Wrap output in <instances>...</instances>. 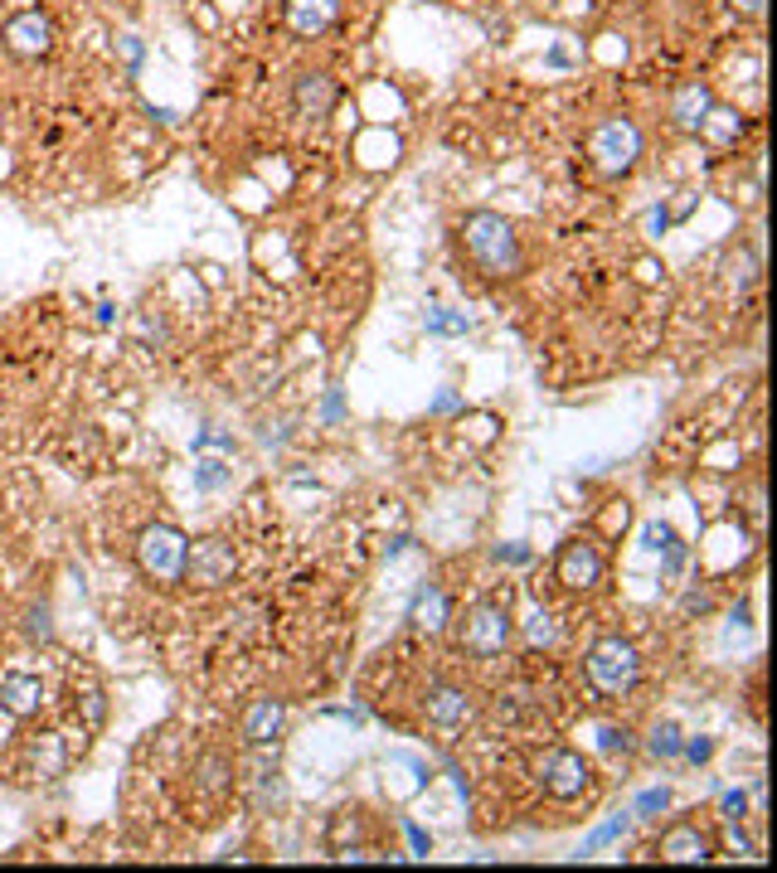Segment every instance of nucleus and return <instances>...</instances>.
Here are the masks:
<instances>
[{"instance_id":"nucleus-2","label":"nucleus","mask_w":777,"mask_h":873,"mask_svg":"<svg viewBox=\"0 0 777 873\" xmlns=\"http://www.w3.org/2000/svg\"><path fill=\"white\" fill-rule=\"evenodd\" d=\"M583 674H588V684L607 699H622L637 690L641 680V660L637 650H631V641H622V636H603V641H593V650L583 656Z\"/></svg>"},{"instance_id":"nucleus-20","label":"nucleus","mask_w":777,"mask_h":873,"mask_svg":"<svg viewBox=\"0 0 777 873\" xmlns=\"http://www.w3.org/2000/svg\"><path fill=\"white\" fill-rule=\"evenodd\" d=\"M627 830V816H617V820H607V826L603 830H593L588 834V840H583V850L578 854H593V850H598V844H607V840H617V834H622Z\"/></svg>"},{"instance_id":"nucleus-13","label":"nucleus","mask_w":777,"mask_h":873,"mask_svg":"<svg viewBox=\"0 0 777 873\" xmlns=\"http://www.w3.org/2000/svg\"><path fill=\"white\" fill-rule=\"evenodd\" d=\"M340 15V0H287V24L301 34V40H316L326 34Z\"/></svg>"},{"instance_id":"nucleus-14","label":"nucleus","mask_w":777,"mask_h":873,"mask_svg":"<svg viewBox=\"0 0 777 873\" xmlns=\"http://www.w3.org/2000/svg\"><path fill=\"white\" fill-rule=\"evenodd\" d=\"M0 709L15 713V718H34L44 709V684L34 674H6L0 680Z\"/></svg>"},{"instance_id":"nucleus-22","label":"nucleus","mask_w":777,"mask_h":873,"mask_svg":"<svg viewBox=\"0 0 777 873\" xmlns=\"http://www.w3.org/2000/svg\"><path fill=\"white\" fill-rule=\"evenodd\" d=\"M666 801H671L666 791H647V796L637 801V810H641V816H647V810H666Z\"/></svg>"},{"instance_id":"nucleus-17","label":"nucleus","mask_w":777,"mask_h":873,"mask_svg":"<svg viewBox=\"0 0 777 873\" xmlns=\"http://www.w3.org/2000/svg\"><path fill=\"white\" fill-rule=\"evenodd\" d=\"M408 621L418 626V631H443V626H447V597L437 593V587H423V593L413 597Z\"/></svg>"},{"instance_id":"nucleus-26","label":"nucleus","mask_w":777,"mask_h":873,"mask_svg":"<svg viewBox=\"0 0 777 873\" xmlns=\"http://www.w3.org/2000/svg\"><path fill=\"white\" fill-rule=\"evenodd\" d=\"M534 641H554V626H550V617H534Z\"/></svg>"},{"instance_id":"nucleus-19","label":"nucleus","mask_w":777,"mask_h":873,"mask_svg":"<svg viewBox=\"0 0 777 873\" xmlns=\"http://www.w3.org/2000/svg\"><path fill=\"white\" fill-rule=\"evenodd\" d=\"M651 753L656 757H675L680 753V728H675V723H661V728L651 733Z\"/></svg>"},{"instance_id":"nucleus-27","label":"nucleus","mask_w":777,"mask_h":873,"mask_svg":"<svg viewBox=\"0 0 777 873\" xmlns=\"http://www.w3.org/2000/svg\"><path fill=\"white\" fill-rule=\"evenodd\" d=\"M121 54H127V64H141V44L131 40V34H127V40H121Z\"/></svg>"},{"instance_id":"nucleus-18","label":"nucleus","mask_w":777,"mask_h":873,"mask_svg":"<svg viewBox=\"0 0 777 873\" xmlns=\"http://www.w3.org/2000/svg\"><path fill=\"white\" fill-rule=\"evenodd\" d=\"M224 481H228L224 461H200V466H194V486H200V490H219Z\"/></svg>"},{"instance_id":"nucleus-15","label":"nucleus","mask_w":777,"mask_h":873,"mask_svg":"<svg viewBox=\"0 0 777 873\" xmlns=\"http://www.w3.org/2000/svg\"><path fill=\"white\" fill-rule=\"evenodd\" d=\"M423 713H428V723H437V728H457V723L471 718V699L453 690V684H437V690H428V699H423Z\"/></svg>"},{"instance_id":"nucleus-4","label":"nucleus","mask_w":777,"mask_h":873,"mask_svg":"<svg viewBox=\"0 0 777 873\" xmlns=\"http://www.w3.org/2000/svg\"><path fill=\"white\" fill-rule=\"evenodd\" d=\"M588 156L603 175H627L641 156V127L631 117H607L593 127L588 137Z\"/></svg>"},{"instance_id":"nucleus-21","label":"nucleus","mask_w":777,"mask_h":873,"mask_svg":"<svg viewBox=\"0 0 777 873\" xmlns=\"http://www.w3.org/2000/svg\"><path fill=\"white\" fill-rule=\"evenodd\" d=\"M24 631L30 636H40V641H49V631H54V626H49V611L40 607V611H30V621H24Z\"/></svg>"},{"instance_id":"nucleus-16","label":"nucleus","mask_w":777,"mask_h":873,"mask_svg":"<svg viewBox=\"0 0 777 873\" xmlns=\"http://www.w3.org/2000/svg\"><path fill=\"white\" fill-rule=\"evenodd\" d=\"M661 859H671V864H704L710 859V840L700 834V826H675L661 834Z\"/></svg>"},{"instance_id":"nucleus-3","label":"nucleus","mask_w":777,"mask_h":873,"mask_svg":"<svg viewBox=\"0 0 777 873\" xmlns=\"http://www.w3.org/2000/svg\"><path fill=\"white\" fill-rule=\"evenodd\" d=\"M185 558H190V539L180 534L175 524H151V529H141V539H137V563H141V573L151 577V583H161V587L185 583Z\"/></svg>"},{"instance_id":"nucleus-6","label":"nucleus","mask_w":777,"mask_h":873,"mask_svg":"<svg viewBox=\"0 0 777 873\" xmlns=\"http://www.w3.org/2000/svg\"><path fill=\"white\" fill-rule=\"evenodd\" d=\"M238 573V553L228 539H200V544H190V558H185V583L194 587H224L234 583Z\"/></svg>"},{"instance_id":"nucleus-11","label":"nucleus","mask_w":777,"mask_h":873,"mask_svg":"<svg viewBox=\"0 0 777 873\" xmlns=\"http://www.w3.org/2000/svg\"><path fill=\"white\" fill-rule=\"evenodd\" d=\"M283 718H287L283 699H253L248 713H243V743H248V747L277 743V733H283Z\"/></svg>"},{"instance_id":"nucleus-5","label":"nucleus","mask_w":777,"mask_h":873,"mask_svg":"<svg viewBox=\"0 0 777 873\" xmlns=\"http://www.w3.org/2000/svg\"><path fill=\"white\" fill-rule=\"evenodd\" d=\"M505 641H510V611L491 607V601L471 607L467 617H461V626H457V646L467 650V656H477V660L501 656Z\"/></svg>"},{"instance_id":"nucleus-25","label":"nucleus","mask_w":777,"mask_h":873,"mask_svg":"<svg viewBox=\"0 0 777 873\" xmlns=\"http://www.w3.org/2000/svg\"><path fill=\"white\" fill-rule=\"evenodd\" d=\"M603 747H607V753H617V747H622V753H627V733H617V728H603Z\"/></svg>"},{"instance_id":"nucleus-28","label":"nucleus","mask_w":777,"mask_h":873,"mask_svg":"<svg viewBox=\"0 0 777 873\" xmlns=\"http://www.w3.org/2000/svg\"><path fill=\"white\" fill-rule=\"evenodd\" d=\"M408 840H413V850H418V854H428V840H423L418 826H408Z\"/></svg>"},{"instance_id":"nucleus-1","label":"nucleus","mask_w":777,"mask_h":873,"mask_svg":"<svg viewBox=\"0 0 777 873\" xmlns=\"http://www.w3.org/2000/svg\"><path fill=\"white\" fill-rule=\"evenodd\" d=\"M461 243H467V257L486 277H515L520 273V238H515V228L505 224V214H496V209L467 214Z\"/></svg>"},{"instance_id":"nucleus-9","label":"nucleus","mask_w":777,"mask_h":873,"mask_svg":"<svg viewBox=\"0 0 777 873\" xmlns=\"http://www.w3.org/2000/svg\"><path fill=\"white\" fill-rule=\"evenodd\" d=\"M603 577V553L588 544V539H568L564 553H558V583L574 587V593H588Z\"/></svg>"},{"instance_id":"nucleus-8","label":"nucleus","mask_w":777,"mask_h":873,"mask_svg":"<svg viewBox=\"0 0 777 873\" xmlns=\"http://www.w3.org/2000/svg\"><path fill=\"white\" fill-rule=\"evenodd\" d=\"M534 771H540L544 791H550L554 801H574V796H583V786H588V767H583V757L568 753V747L544 753L540 762H534Z\"/></svg>"},{"instance_id":"nucleus-23","label":"nucleus","mask_w":777,"mask_h":873,"mask_svg":"<svg viewBox=\"0 0 777 873\" xmlns=\"http://www.w3.org/2000/svg\"><path fill=\"white\" fill-rule=\"evenodd\" d=\"M685 757H690V762H704V757H710V737H690V743H685Z\"/></svg>"},{"instance_id":"nucleus-24","label":"nucleus","mask_w":777,"mask_h":873,"mask_svg":"<svg viewBox=\"0 0 777 873\" xmlns=\"http://www.w3.org/2000/svg\"><path fill=\"white\" fill-rule=\"evenodd\" d=\"M738 816H744V796L728 791V796H724V820H738Z\"/></svg>"},{"instance_id":"nucleus-12","label":"nucleus","mask_w":777,"mask_h":873,"mask_svg":"<svg viewBox=\"0 0 777 873\" xmlns=\"http://www.w3.org/2000/svg\"><path fill=\"white\" fill-rule=\"evenodd\" d=\"M710 113H714V93L704 88V83H685V88H675L671 117H675L680 131H704V127H710Z\"/></svg>"},{"instance_id":"nucleus-10","label":"nucleus","mask_w":777,"mask_h":873,"mask_svg":"<svg viewBox=\"0 0 777 873\" xmlns=\"http://www.w3.org/2000/svg\"><path fill=\"white\" fill-rule=\"evenodd\" d=\"M336 97H340V88H336V78H326V73H301V78L291 83V103H297V113L307 121L331 117Z\"/></svg>"},{"instance_id":"nucleus-29","label":"nucleus","mask_w":777,"mask_h":873,"mask_svg":"<svg viewBox=\"0 0 777 873\" xmlns=\"http://www.w3.org/2000/svg\"><path fill=\"white\" fill-rule=\"evenodd\" d=\"M738 10H748V15H763V0H734Z\"/></svg>"},{"instance_id":"nucleus-7","label":"nucleus","mask_w":777,"mask_h":873,"mask_svg":"<svg viewBox=\"0 0 777 873\" xmlns=\"http://www.w3.org/2000/svg\"><path fill=\"white\" fill-rule=\"evenodd\" d=\"M0 40H6V49L15 58H44L49 49H54V20H49L44 10H20V15L6 20Z\"/></svg>"}]
</instances>
